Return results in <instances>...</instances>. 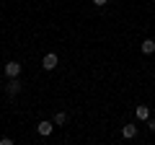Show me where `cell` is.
Returning <instances> with one entry per match:
<instances>
[{"mask_svg":"<svg viewBox=\"0 0 155 145\" xmlns=\"http://www.w3.org/2000/svg\"><path fill=\"white\" fill-rule=\"evenodd\" d=\"M65 122H67V114H65V112L54 114V124H65Z\"/></svg>","mask_w":155,"mask_h":145,"instance_id":"ba28073f","label":"cell"},{"mask_svg":"<svg viewBox=\"0 0 155 145\" xmlns=\"http://www.w3.org/2000/svg\"><path fill=\"white\" fill-rule=\"evenodd\" d=\"M96 5H106V3H109V0H93Z\"/></svg>","mask_w":155,"mask_h":145,"instance_id":"30bf717a","label":"cell"},{"mask_svg":"<svg viewBox=\"0 0 155 145\" xmlns=\"http://www.w3.org/2000/svg\"><path fill=\"white\" fill-rule=\"evenodd\" d=\"M57 62H60V57H57L54 52H47V55H44V60H41V67H44V70H54V67H57Z\"/></svg>","mask_w":155,"mask_h":145,"instance_id":"6da1fadb","label":"cell"},{"mask_svg":"<svg viewBox=\"0 0 155 145\" xmlns=\"http://www.w3.org/2000/svg\"><path fill=\"white\" fill-rule=\"evenodd\" d=\"M21 88H23V83H21V80H18V78H11V80H8V83H5V91H8V93H11V96L21 93Z\"/></svg>","mask_w":155,"mask_h":145,"instance_id":"277c9868","label":"cell"},{"mask_svg":"<svg viewBox=\"0 0 155 145\" xmlns=\"http://www.w3.org/2000/svg\"><path fill=\"white\" fill-rule=\"evenodd\" d=\"M134 114H137V119H142V122H147V119H150V109H147V106H137Z\"/></svg>","mask_w":155,"mask_h":145,"instance_id":"8992f818","label":"cell"},{"mask_svg":"<svg viewBox=\"0 0 155 145\" xmlns=\"http://www.w3.org/2000/svg\"><path fill=\"white\" fill-rule=\"evenodd\" d=\"M147 127H150V130L155 132V119H147Z\"/></svg>","mask_w":155,"mask_h":145,"instance_id":"9c48e42d","label":"cell"},{"mask_svg":"<svg viewBox=\"0 0 155 145\" xmlns=\"http://www.w3.org/2000/svg\"><path fill=\"white\" fill-rule=\"evenodd\" d=\"M140 49H142L145 55H153V52H155V42H153V39H145V42H142V47H140Z\"/></svg>","mask_w":155,"mask_h":145,"instance_id":"52a82bcc","label":"cell"},{"mask_svg":"<svg viewBox=\"0 0 155 145\" xmlns=\"http://www.w3.org/2000/svg\"><path fill=\"white\" fill-rule=\"evenodd\" d=\"M52 130H54V122H47V119H41V122L36 124V132L41 135V137H47V135H52Z\"/></svg>","mask_w":155,"mask_h":145,"instance_id":"3957f363","label":"cell"},{"mask_svg":"<svg viewBox=\"0 0 155 145\" xmlns=\"http://www.w3.org/2000/svg\"><path fill=\"white\" fill-rule=\"evenodd\" d=\"M5 75L8 78H18V75H21V62H16V60L5 62Z\"/></svg>","mask_w":155,"mask_h":145,"instance_id":"7a4b0ae2","label":"cell"},{"mask_svg":"<svg viewBox=\"0 0 155 145\" xmlns=\"http://www.w3.org/2000/svg\"><path fill=\"white\" fill-rule=\"evenodd\" d=\"M122 137H127V140L137 137V127H134V124H124L122 127Z\"/></svg>","mask_w":155,"mask_h":145,"instance_id":"5b68a950","label":"cell"},{"mask_svg":"<svg viewBox=\"0 0 155 145\" xmlns=\"http://www.w3.org/2000/svg\"><path fill=\"white\" fill-rule=\"evenodd\" d=\"M0 88H3V80H0Z\"/></svg>","mask_w":155,"mask_h":145,"instance_id":"8fae6325","label":"cell"}]
</instances>
